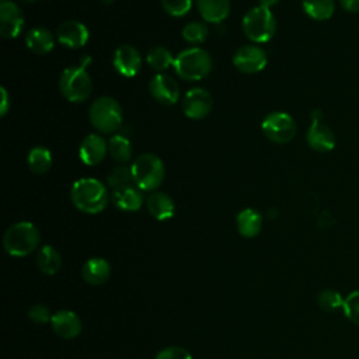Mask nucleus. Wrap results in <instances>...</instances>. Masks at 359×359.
Returning <instances> with one entry per match:
<instances>
[{
    "label": "nucleus",
    "mask_w": 359,
    "mask_h": 359,
    "mask_svg": "<svg viewBox=\"0 0 359 359\" xmlns=\"http://www.w3.org/2000/svg\"><path fill=\"white\" fill-rule=\"evenodd\" d=\"M52 314L53 313H50V310L43 304H32L28 310V318L36 324L50 323Z\"/></svg>",
    "instance_id": "34"
},
{
    "label": "nucleus",
    "mask_w": 359,
    "mask_h": 359,
    "mask_svg": "<svg viewBox=\"0 0 359 359\" xmlns=\"http://www.w3.org/2000/svg\"><path fill=\"white\" fill-rule=\"evenodd\" d=\"M27 163H28L29 170H31L34 174L42 175V174L48 172L49 168H50V165H52V156H50V151H49L46 147H42V146L32 147V149L29 150V153H28Z\"/></svg>",
    "instance_id": "26"
},
{
    "label": "nucleus",
    "mask_w": 359,
    "mask_h": 359,
    "mask_svg": "<svg viewBox=\"0 0 359 359\" xmlns=\"http://www.w3.org/2000/svg\"><path fill=\"white\" fill-rule=\"evenodd\" d=\"M266 53L258 45H244L233 55V65L237 70L245 74L261 72L266 66Z\"/></svg>",
    "instance_id": "10"
},
{
    "label": "nucleus",
    "mask_w": 359,
    "mask_h": 359,
    "mask_svg": "<svg viewBox=\"0 0 359 359\" xmlns=\"http://www.w3.org/2000/svg\"><path fill=\"white\" fill-rule=\"evenodd\" d=\"M108 153V143L101 135H87L79 146V157L86 165H97Z\"/></svg>",
    "instance_id": "15"
},
{
    "label": "nucleus",
    "mask_w": 359,
    "mask_h": 359,
    "mask_svg": "<svg viewBox=\"0 0 359 359\" xmlns=\"http://www.w3.org/2000/svg\"><path fill=\"white\" fill-rule=\"evenodd\" d=\"M258 1H259V6L266 7V8H271V7L275 6L279 0H258Z\"/></svg>",
    "instance_id": "38"
},
{
    "label": "nucleus",
    "mask_w": 359,
    "mask_h": 359,
    "mask_svg": "<svg viewBox=\"0 0 359 359\" xmlns=\"http://www.w3.org/2000/svg\"><path fill=\"white\" fill-rule=\"evenodd\" d=\"M149 93L157 102L163 105H172L180 98V86L171 76L158 73L149 81Z\"/></svg>",
    "instance_id": "12"
},
{
    "label": "nucleus",
    "mask_w": 359,
    "mask_h": 359,
    "mask_svg": "<svg viewBox=\"0 0 359 359\" xmlns=\"http://www.w3.org/2000/svg\"><path fill=\"white\" fill-rule=\"evenodd\" d=\"M344 300L345 297H342L339 294V292L334 290V289H324L318 293L317 296V303L318 306L328 313L337 311L338 309L344 307Z\"/></svg>",
    "instance_id": "30"
},
{
    "label": "nucleus",
    "mask_w": 359,
    "mask_h": 359,
    "mask_svg": "<svg viewBox=\"0 0 359 359\" xmlns=\"http://www.w3.org/2000/svg\"><path fill=\"white\" fill-rule=\"evenodd\" d=\"M146 206H147L149 213L160 222L171 219L175 212V205H174V201L171 199V196L168 194L160 192V191L153 192L147 198Z\"/></svg>",
    "instance_id": "20"
},
{
    "label": "nucleus",
    "mask_w": 359,
    "mask_h": 359,
    "mask_svg": "<svg viewBox=\"0 0 359 359\" xmlns=\"http://www.w3.org/2000/svg\"><path fill=\"white\" fill-rule=\"evenodd\" d=\"M0 94H1V102H0V115L4 116L10 108V98L6 87H0Z\"/></svg>",
    "instance_id": "36"
},
{
    "label": "nucleus",
    "mask_w": 359,
    "mask_h": 359,
    "mask_svg": "<svg viewBox=\"0 0 359 359\" xmlns=\"http://www.w3.org/2000/svg\"><path fill=\"white\" fill-rule=\"evenodd\" d=\"M36 265L45 275H55L62 266V257L59 251L50 244H45L36 254Z\"/></svg>",
    "instance_id": "24"
},
{
    "label": "nucleus",
    "mask_w": 359,
    "mask_h": 359,
    "mask_svg": "<svg viewBox=\"0 0 359 359\" xmlns=\"http://www.w3.org/2000/svg\"><path fill=\"white\" fill-rule=\"evenodd\" d=\"M198 11L208 22L219 24L229 17L230 0H196Z\"/></svg>",
    "instance_id": "22"
},
{
    "label": "nucleus",
    "mask_w": 359,
    "mask_h": 359,
    "mask_svg": "<svg viewBox=\"0 0 359 359\" xmlns=\"http://www.w3.org/2000/svg\"><path fill=\"white\" fill-rule=\"evenodd\" d=\"M107 182L112 191L126 187V185H130V184H135L130 167H126L123 164L114 167L107 175Z\"/></svg>",
    "instance_id": "29"
},
{
    "label": "nucleus",
    "mask_w": 359,
    "mask_h": 359,
    "mask_svg": "<svg viewBox=\"0 0 359 359\" xmlns=\"http://www.w3.org/2000/svg\"><path fill=\"white\" fill-rule=\"evenodd\" d=\"M261 130L264 136L271 142L283 144L294 137L297 126L294 119L287 112L275 111L264 118L261 123Z\"/></svg>",
    "instance_id": "8"
},
{
    "label": "nucleus",
    "mask_w": 359,
    "mask_h": 359,
    "mask_svg": "<svg viewBox=\"0 0 359 359\" xmlns=\"http://www.w3.org/2000/svg\"><path fill=\"white\" fill-rule=\"evenodd\" d=\"M135 185L142 191L157 189L165 177L163 160L153 153H143L135 158L130 165Z\"/></svg>",
    "instance_id": "3"
},
{
    "label": "nucleus",
    "mask_w": 359,
    "mask_h": 359,
    "mask_svg": "<svg viewBox=\"0 0 359 359\" xmlns=\"http://www.w3.org/2000/svg\"><path fill=\"white\" fill-rule=\"evenodd\" d=\"M91 63V56L90 55H84V56H81V59H80V66L81 67H87L88 65Z\"/></svg>",
    "instance_id": "39"
},
{
    "label": "nucleus",
    "mask_w": 359,
    "mask_h": 359,
    "mask_svg": "<svg viewBox=\"0 0 359 359\" xmlns=\"http://www.w3.org/2000/svg\"><path fill=\"white\" fill-rule=\"evenodd\" d=\"M122 108L119 102L108 95L98 97L88 109V118L94 129L101 133H112L122 125Z\"/></svg>",
    "instance_id": "6"
},
{
    "label": "nucleus",
    "mask_w": 359,
    "mask_h": 359,
    "mask_svg": "<svg viewBox=\"0 0 359 359\" xmlns=\"http://www.w3.org/2000/svg\"><path fill=\"white\" fill-rule=\"evenodd\" d=\"M21 1H25V3H32V1H35V0H21Z\"/></svg>",
    "instance_id": "41"
},
{
    "label": "nucleus",
    "mask_w": 359,
    "mask_h": 359,
    "mask_svg": "<svg viewBox=\"0 0 359 359\" xmlns=\"http://www.w3.org/2000/svg\"><path fill=\"white\" fill-rule=\"evenodd\" d=\"M108 153L116 163H128L132 157V144L128 137L122 135H114L108 140Z\"/></svg>",
    "instance_id": "27"
},
{
    "label": "nucleus",
    "mask_w": 359,
    "mask_h": 359,
    "mask_svg": "<svg viewBox=\"0 0 359 359\" xmlns=\"http://www.w3.org/2000/svg\"><path fill=\"white\" fill-rule=\"evenodd\" d=\"M39 243V230L31 222H17L11 224L3 237V247L11 257H27L38 248Z\"/></svg>",
    "instance_id": "2"
},
{
    "label": "nucleus",
    "mask_w": 359,
    "mask_h": 359,
    "mask_svg": "<svg viewBox=\"0 0 359 359\" xmlns=\"http://www.w3.org/2000/svg\"><path fill=\"white\" fill-rule=\"evenodd\" d=\"M50 325L53 332L62 339H73L81 332V320L72 310H59L53 313Z\"/></svg>",
    "instance_id": "16"
},
{
    "label": "nucleus",
    "mask_w": 359,
    "mask_h": 359,
    "mask_svg": "<svg viewBox=\"0 0 359 359\" xmlns=\"http://www.w3.org/2000/svg\"><path fill=\"white\" fill-rule=\"evenodd\" d=\"M302 7L310 18L316 21H325L332 17L335 10V1L334 0H302Z\"/></svg>",
    "instance_id": "25"
},
{
    "label": "nucleus",
    "mask_w": 359,
    "mask_h": 359,
    "mask_svg": "<svg viewBox=\"0 0 359 359\" xmlns=\"http://www.w3.org/2000/svg\"><path fill=\"white\" fill-rule=\"evenodd\" d=\"M57 41L67 48H81L88 42L90 32L87 27L77 20L63 21L56 29Z\"/></svg>",
    "instance_id": "14"
},
{
    "label": "nucleus",
    "mask_w": 359,
    "mask_h": 359,
    "mask_svg": "<svg viewBox=\"0 0 359 359\" xmlns=\"http://www.w3.org/2000/svg\"><path fill=\"white\" fill-rule=\"evenodd\" d=\"M154 359H192V355L182 346H167L163 348Z\"/></svg>",
    "instance_id": "35"
},
{
    "label": "nucleus",
    "mask_w": 359,
    "mask_h": 359,
    "mask_svg": "<svg viewBox=\"0 0 359 359\" xmlns=\"http://www.w3.org/2000/svg\"><path fill=\"white\" fill-rule=\"evenodd\" d=\"M83 279L90 285H102L111 276V265L107 259L101 257L90 258L84 262L81 268Z\"/></svg>",
    "instance_id": "19"
},
{
    "label": "nucleus",
    "mask_w": 359,
    "mask_h": 359,
    "mask_svg": "<svg viewBox=\"0 0 359 359\" xmlns=\"http://www.w3.org/2000/svg\"><path fill=\"white\" fill-rule=\"evenodd\" d=\"M163 8L172 17H182L189 13L192 0H161Z\"/></svg>",
    "instance_id": "33"
},
{
    "label": "nucleus",
    "mask_w": 359,
    "mask_h": 359,
    "mask_svg": "<svg viewBox=\"0 0 359 359\" xmlns=\"http://www.w3.org/2000/svg\"><path fill=\"white\" fill-rule=\"evenodd\" d=\"M72 203L84 213L95 215L102 212L109 202L107 187L95 178H80L70 188Z\"/></svg>",
    "instance_id": "1"
},
{
    "label": "nucleus",
    "mask_w": 359,
    "mask_h": 359,
    "mask_svg": "<svg viewBox=\"0 0 359 359\" xmlns=\"http://www.w3.org/2000/svg\"><path fill=\"white\" fill-rule=\"evenodd\" d=\"M306 140L313 150L320 153L331 151L335 147V135L323 121H311Z\"/></svg>",
    "instance_id": "17"
},
{
    "label": "nucleus",
    "mask_w": 359,
    "mask_h": 359,
    "mask_svg": "<svg viewBox=\"0 0 359 359\" xmlns=\"http://www.w3.org/2000/svg\"><path fill=\"white\" fill-rule=\"evenodd\" d=\"M243 32L244 35L255 42L264 43L272 39L276 31V20L271 8L257 6L250 8L243 17Z\"/></svg>",
    "instance_id": "5"
},
{
    "label": "nucleus",
    "mask_w": 359,
    "mask_h": 359,
    "mask_svg": "<svg viewBox=\"0 0 359 359\" xmlns=\"http://www.w3.org/2000/svg\"><path fill=\"white\" fill-rule=\"evenodd\" d=\"M101 1H102V3H105V4H109V3H112L114 0H101Z\"/></svg>",
    "instance_id": "40"
},
{
    "label": "nucleus",
    "mask_w": 359,
    "mask_h": 359,
    "mask_svg": "<svg viewBox=\"0 0 359 359\" xmlns=\"http://www.w3.org/2000/svg\"><path fill=\"white\" fill-rule=\"evenodd\" d=\"M174 56L170 52V49L164 48V46H154L149 50L147 56H146V62L147 65L156 70V72H164L167 70L170 66L174 65Z\"/></svg>",
    "instance_id": "28"
},
{
    "label": "nucleus",
    "mask_w": 359,
    "mask_h": 359,
    "mask_svg": "<svg viewBox=\"0 0 359 359\" xmlns=\"http://www.w3.org/2000/svg\"><path fill=\"white\" fill-rule=\"evenodd\" d=\"M59 88L67 101L83 102L93 91V81L87 70L80 65L69 66L60 73Z\"/></svg>",
    "instance_id": "7"
},
{
    "label": "nucleus",
    "mask_w": 359,
    "mask_h": 359,
    "mask_svg": "<svg viewBox=\"0 0 359 359\" xmlns=\"http://www.w3.org/2000/svg\"><path fill=\"white\" fill-rule=\"evenodd\" d=\"M344 10L349 13H359V0H339Z\"/></svg>",
    "instance_id": "37"
},
{
    "label": "nucleus",
    "mask_w": 359,
    "mask_h": 359,
    "mask_svg": "<svg viewBox=\"0 0 359 359\" xmlns=\"http://www.w3.org/2000/svg\"><path fill=\"white\" fill-rule=\"evenodd\" d=\"M143 191L135 184L118 188L112 191V203L123 212H136L143 205Z\"/></svg>",
    "instance_id": "18"
},
{
    "label": "nucleus",
    "mask_w": 359,
    "mask_h": 359,
    "mask_svg": "<svg viewBox=\"0 0 359 359\" xmlns=\"http://www.w3.org/2000/svg\"><path fill=\"white\" fill-rule=\"evenodd\" d=\"M172 67L182 80L198 81L210 73L212 57L201 48H188L175 56Z\"/></svg>",
    "instance_id": "4"
},
{
    "label": "nucleus",
    "mask_w": 359,
    "mask_h": 359,
    "mask_svg": "<svg viewBox=\"0 0 359 359\" xmlns=\"http://www.w3.org/2000/svg\"><path fill=\"white\" fill-rule=\"evenodd\" d=\"M24 27V13L18 4L11 0L0 1V35L13 39L20 35Z\"/></svg>",
    "instance_id": "11"
},
{
    "label": "nucleus",
    "mask_w": 359,
    "mask_h": 359,
    "mask_svg": "<svg viewBox=\"0 0 359 359\" xmlns=\"http://www.w3.org/2000/svg\"><path fill=\"white\" fill-rule=\"evenodd\" d=\"M112 65L121 76L135 77L142 67V56L135 46L125 43L115 49Z\"/></svg>",
    "instance_id": "13"
},
{
    "label": "nucleus",
    "mask_w": 359,
    "mask_h": 359,
    "mask_svg": "<svg viewBox=\"0 0 359 359\" xmlns=\"http://www.w3.org/2000/svg\"><path fill=\"white\" fill-rule=\"evenodd\" d=\"M342 310L351 323L359 325V290H353L345 297Z\"/></svg>",
    "instance_id": "32"
},
{
    "label": "nucleus",
    "mask_w": 359,
    "mask_h": 359,
    "mask_svg": "<svg viewBox=\"0 0 359 359\" xmlns=\"http://www.w3.org/2000/svg\"><path fill=\"white\" fill-rule=\"evenodd\" d=\"M182 38L189 42V43H202L205 42V39L208 38L209 29L206 27V24L201 22V21H191L188 22L184 28H182Z\"/></svg>",
    "instance_id": "31"
},
{
    "label": "nucleus",
    "mask_w": 359,
    "mask_h": 359,
    "mask_svg": "<svg viewBox=\"0 0 359 359\" xmlns=\"http://www.w3.org/2000/svg\"><path fill=\"white\" fill-rule=\"evenodd\" d=\"M181 107L189 119H202L210 114L213 108V97L206 88L194 87L184 95Z\"/></svg>",
    "instance_id": "9"
},
{
    "label": "nucleus",
    "mask_w": 359,
    "mask_h": 359,
    "mask_svg": "<svg viewBox=\"0 0 359 359\" xmlns=\"http://www.w3.org/2000/svg\"><path fill=\"white\" fill-rule=\"evenodd\" d=\"M236 224H237L238 233L243 237L252 238V237L258 236L261 231L262 216L258 210H255L252 208H245L237 215Z\"/></svg>",
    "instance_id": "23"
},
{
    "label": "nucleus",
    "mask_w": 359,
    "mask_h": 359,
    "mask_svg": "<svg viewBox=\"0 0 359 359\" xmlns=\"http://www.w3.org/2000/svg\"><path fill=\"white\" fill-rule=\"evenodd\" d=\"M25 45L31 52L36 55H45L53 49L55 36L49 29L43 27H35L25 34Z\"/></svg>",
    "instance_id": "21"
}]
</instances>
